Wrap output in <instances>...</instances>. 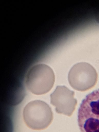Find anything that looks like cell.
Wrapping results in <instances>:
<instances>
[{"label":"cell","instance_id":"3957f363","mask_svg":"<svg viewBox=\"0 0 99 132\" xmlns=\"http://www.w3.org/2000/svg\"><path fill=\"white\" fill-rule=\"evenodd\" d=\"M24 121L29 128L40 130L48 127L52 122L53 113L49 105L40 100H34L29 103L23 111Z\"/></svg>","mask_w":99,"mask_h":132},{"label":"cell","instance_id":"8992f818","mask_svg":"<svg viewBox=\"0 0 99 132\" xmlns=\"http://www.w3.org/2000/svg\"><path fill=\"white\" fill-rule=\"evenodd\" d=\"M95 16L96 20L99 23V8L96 11Z\"/></svg>","mask_w":99,"mask_h":132},{"label":"cell","instance_id":"277c9868","mask_svg":"<svg viewBox=\"0 0 99 132\" xmlns=\"http://www.w3.org/2000/svg\"><path fill=\"white\" fill-rule=\"evenodd\" d=\"M98 75L95 68L85 62L77 63L71 68L68 79L70 86L79 91L87 90L93 87L97 80Z\"/></svg>","mask_w":99,"mask_h":132},{"label":"cell","instance_id":"7a4b0ae2","mask_svg":"<svg viewBox=\"0 0 99 132\" xmlns=\"http://www.w3.org/2000/svg\"><path fill=\"white\" fill-rule=\"evenodd\" d=\"M55 80L54 73L50 67L44 64H38L33 66L28 71L25 84L29 91L39 95L50 91Z\"/></svg>","mask_w":99,"mask_h":132},{"label":"cell","instance_id":"5b68a950","mask_svg":"<svg viewBox=\"0 0 99 132\" xmlns=\"http://www.w3.org/2000/svg\"><path fill=\"white\" fill-rule=\"evenodd\" d=\"M74 91L64 86H59L50 95L51 103L55 107L56 112L71 116L75 109L77 100Z\"/></svg>","mask_w":99,"mask_h":132},{"label":"cell","instance_id":"6da1fadb","mask_svg":"<svg viewBox=\"0 0 99 132\" xmlns=\"http://www.w3.org/2000/svg\"><path fill=\"white\" fill-rule=\"evenodd\" d=\"M77 117L81 132H99V89L88 94L83 100Z\"/></svg>","mask_w":99,"mask_h":132}]
</instances>
